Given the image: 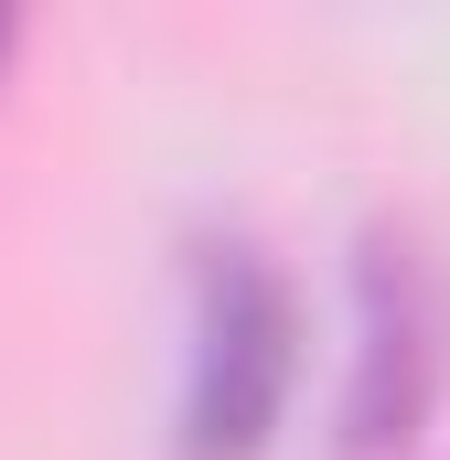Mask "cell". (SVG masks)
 I'll return each mask as SVG.
<instances>
[{"label":"cell","instance_id":"6da1fadb","mask_svg":"<svg viewBox=\"0 0 450 460\" xmlns=\"http://www.w3.org/2000/svg\"><path fill=\"white\" fill-rule=\"evenodd\" d=\"M450 375V279L418 226H364L354 246V375H343L333 460H408Z\"/></svg>","mask_w":450,"mask_h":460},{"label":"cell","instance_id":"7a4b0ae2","mask_svg":"<svg viewBox=\"0 0 450 460\" xmlns=\"http://www.w3.org/2000/svg\"><path fill=\"white\" fill-rule=\"evenodd\" d=\"M290 289L257 246H204L194 257V343H183V460H257L290 396Z\"/></svg>","mask_w":450,"mask_h":460},{"label":"cell","instance_id":"3957f363","mask_svg":"<svg viewBox=\"0 0 450 460\" xmlns=\"http://www.w3.org/2000/svg\"><path fill=\"white\" fill-rule=\"evenodd\" d=\"M0 54H11V22H0Z\"/></svg>","mask_w":450,"mask_h":460}]
</instances>
